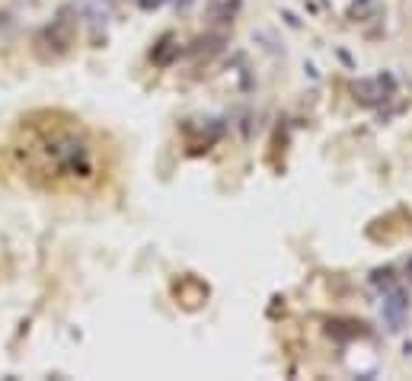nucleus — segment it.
Masks as SVG:
<instances>
[{
    "label": "nucleus",
    "instance_id": "f257e3e1",
    "mask_svg": "<svg viewBox=\"0 0 412 381\" xmlns=\"http://www.w3.org/2000/svg\"><path fill=\"white\" fill-rule=\"evenodd\" d=\"M77 20H80V16H77V7H61L52 23L42 29L38 45H45L52 55H64L77 38Z\"/></svg>",
    "mask_w": 412,
    "mask_h": 381
},
{
    "label": "nucleus",
    "instance_id": "f03ea898",
    "mask_svg": "<svg viewBox=\"0 0 412 381\" xmlns=\"http://www.w3.org/2000/svg\"><path fill=\"white\" fill-rule=\"evenodd\" d=\"M393 77L390 74H381V77H361V80H355L352 84V93L355 99H358L361 106H381V103H387L390 96H393Z\"/></svg>",
    "mask_w": 412,
    "mask_h": 381
},
{
    "label": "nucleus",
    "instance_id": "7ed1b4c3",
    "mask_svg": "<svg viewBox=\"0 0 412 381\" xmlns=\"http://www.w3.org/2000/svg\"><path fill=\"white\" fill-rule=\"evenodd\" d=\"M383 324H387L390 333H399L406 324V311H409V298H406V292L399 289V285H393V289L383 292Z\"/></svg>",
    "mask_w": 412,
    "mask_h": 381
},
{
    "label": "nucleus",
    "instance_id": "20e7f679",
    "mask_svg": "<svg viewBox=\"0 0 412 381\" xmlns=\"http://www.w3.org/2000/svg\"><path fill=\"white\" fill-rule=\"evenodd\" d=\"M77 16L87 20L93 26V32H99L105 26V20H109V10H105L103 0H77Z\"/></svg>",
    "mask_w": 412,
    "mask_h": 381
},
{
    "label": "nucleus",
    "instance_id": "39448f33",
    "mask_svg": "<svg viewBox=\"0 0 412 381\" xmlns=\"http://www.w3.org/2000/svg\"><path fill=\"white\" fill-rule=\"evenodd\" d=\"M243 0H208V20L211 23H230L233 16L240 13Z\"/></svg>",
    "mask_w": 412,
    "mask_h": 381
},
{
    "label": "nucleus",
    "instance_id": "423d86ee",
    "mask_svg": "<svg viewBox=\"0 0 412 381\" xmlns=\"http://www.w3.org/2000/svg\"><path fill=\"white\" fill-rule=\"evenodd\" d=\"M176 55H179V42H176L172 36H163L160 38V45H154L150 58H154V64H170Z\"/></svg>",
    "mask_w": 412,
    "mask_h": 381
},
{
    "label": "nucleus",
    "instance_id": "0eeeda50",
    "mask_svg": "<svg viewBox=\"0 0 412 381\" xmlns=\"http://www.w3.org/2000/svg\"><path fill=\"white\" fill-rule=\"evenodd\" d=\"M221 48H224V36H205V38H198L192 45V55H198V58H211V55H218Z\"/></svg>",
    "mask_w": 412,
    "mask_h": 381
},
{
    "label": "nucleus",
    "instance_id": "6e6552de",
    "mask_svg": "<svg viewBox=\"0 0 412 381\" xmlns=\"http://www.w3.org/2000/svg\"><path fill=\"white\" fill-rule=\"evenodd\" d=\"M374 285H377V289H383V292L393 289V285H397V282H393V269H377V273H374Z\"/></svg>",
    "mask_w": 412,
    "mask_h": 381
},
{
    "label": "nucleus",
    "instance_id": "1a4fd4ad",
    "mask_svg": "<svg viewBox=\"0 0 412 381\" xmlns=\"http://www.w3.org/2000/svg\"><path fill=\"white\" fill-rule=\"evenodd\" d=\"M166 0H138V7L141 10H157V7H163Z\"/></svg>",
    "mask_w": 412,
    "mask_h": 381
},
{
    "label": "nucleus",
    "instance_id": "9d476101",
    "mask_svg": "<svg viewBox=\"0 0 412 381\" xmlns=\"http://www.w3.org/2000/svg\"><path fill=\"white\" fill-rule=\"evenodd\" d=\"M406 275H409V285H412V259L406 263Z\"/></svg>",
    "mask_w": 412,
    "mask_h": 381
}]
</instances>
